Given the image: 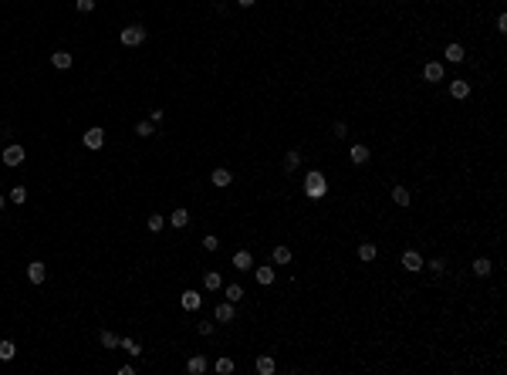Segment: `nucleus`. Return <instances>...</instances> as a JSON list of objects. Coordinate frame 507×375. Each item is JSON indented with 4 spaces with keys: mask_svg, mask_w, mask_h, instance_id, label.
<instances>
[{
    "mask_svg": "<svg viewBox=\"0 0 507 375\" xmlns=\"http://www.w3.org/2000/svg\"><path fill=\"white\" fill-rule=\"evenodd\" d=\"M328 193V179L321 169H311L308 176H304V196L308 200H321V196Z\"/></svg>",
    "mask_w": 507,
    "mask_h": 375,
    "instance_id": "1",
    "label": "nucleus"
},
{
    "mask_svg": "<svg viewBox=\"0 0 507 375\" xmlns=\"http://www.w3.org/2000/svg\"><path fill=\"white\" fill-rule=\"evenodd\" d=\"M146 41V27L142 24H129V27H122V44L125 47H139Z\"/></svg>",
    "mask_w": 507,
    "mask_h": 375,
    "instance_id": "2",
    "label": "nucleus"
},
{
    "mask_svg": "<svg viewBox=\"0 0 507 375\" xmlns=\"http://www.w3.org/2000/svg\"><path fill=\"white\" fill-rule=\"evenodd\" d=\"M0 159H4V166H11V169H14V166H21V162L27 159V152H24V146H7Z\"/></svg>",
    "mask_w": 507,
    "mask_h": 375,
    "instance_id": "3",
    "label": "nucleus"
},
{
    "mask_svg": "<svg viewBox=\"0 0 507 375\" xmlns=\"http://www.w3.org/2000/svg\"><path fill=\"white\" fill-rule=\"evenodd\" d=\"M81 142H85V149H101V146H105V129H98V125H91L88 132L81 136Z\"/></svg>",
    "mask_w": 507,
    "mask_h": 375,
    "instance_id": "4",
    "label": "nucleus"
},
{
    "mask_svg": "<svg viewBox=\"0 0 507 375\" xmlns=\"http://www.w3.org/2000/svg\"><path fill=\"white\" fill-rule=\"evenodd\" d=\"M44 277H47V267L41 261L27 264V281H31V284H44Z\"/></svg>",
    "mask_w": 507,
    "mask_h": 375,
    "instance_id": "5",
    "label": "nucleus"
},
{
    "mask_svg": "<svg viewBox=\"0 0 507 375\" xmlns=\"http://www.w3.org/2000/svg\"><path fill=\"white\" fill-rule=\"evenodd\" d=\"M403 267H406L409 274H419V271H423V257H419V250H406V254H403Z\"/></svg>",
    "mask_w": 507,
    "mask_h": 375,
    "instance_id": "6",
    "label": "nucleus"
},
{
    "mask_svg": "<svg viewBox=\"0 0 507 375\" xmlns=\"http://www.w3.org/2000/svg\"><path fill=\"white\" fill-rule=\"evenodd\" d=\"M349 159H352V166H365V162L372 159L369 146H352V149H349Z\"/></svg>",
    "mask_w": 507,
    "mask_h": 375,
    "instance_id": "7",
    "label": "nucleus"
},
{
    "mask_svg": "<svg viewBox=\"0 0 507 375\" xmlns=\"http://www.w3.org/2000/svg\"><path fill=\"white\" fill-rule=\"evenodd\" d=\"M423 78L433 81V85L443 81V65H439V61H426V65H423Z\"/></svg>",
    "mask_w": 507,
    "mask_h": 375,
    "instance_id": "8",
    "label": "nucleus"
},
{
    "mask_svg": "<svg viewBox=\"0 0 507 375\" xmlns=\"http://www.w3.org/2000/svg\"><path fill=\"white\" fill-rule=\"evenodd\" d=\"M206 368H210L206 355H190V362H186V372H190V375H203Z\"/></svg>",
    "mask_w": 507,
    "mask_h": 375,
    "instance_id": "9",
    "label": "nucleus"
},
{
    "mask_svg": "<svg viewBox=\"0 0 507 375\" xmlns=\"http://www.w3.org/2000/svg\"><path fill=\"white\" fill-rule=\"evenodd\" d=\"M210 182H213V186H220V190H223V186H230V182H234V172H230V169H223V166H220V169H213V172H210Z\"/></svg>",
    "mask_w": 507,
    "mask_h": 375,
    "instance_id": "10",
    "label": "nucleus"
},
{
    "mask_svg": "<svg viewBox=\"0 0 507 375\" xmlns=\"http://www.w3.org/2000/svg\"><path fill=\"white\" fill-rule=\"evenodd\" d=\"M234 267H237V271H250V267H254L250 250H237V254H234Z\"/></svg>",
    "mask_w": 507,
    "mask_h": 375,
    "instance_id": "11",
    "label": "nucleus"
},
{
    "mask_svg": "<svg viewBox=\"0 0 507 375\" xmlns=\"http://www.w3.org/2000/svg\"><path fill=\"white\" fill-rule=\"evenodd\" d=\"M203 287H206V291H220V287H223L220 271H206V274H203Z\"/></svg>",
    "mask_w": 507,
    "mask_h": 375,
    "instance_id": "12",
    "label": "nucleus"
},
{
    "mask_svg": "<svg viewBox=\"0 0 507 375\" xmlns=\"http://www.w3.org/2000/svg\"><path fill=\"white\" fill-rule=\"evenodd\" d=\"M71 61H75V57L68 54V51H54V54H51V65H54L58 71H68V68H71Z\"/></svg>",
    "mask_w": 507,
    "mask_h": 375,
    "instance_id": "13",
    "label": "nucleus"
},
{
    "mask_svg": "<svg viewBox=\"0 0 507 375\" xmlns=\"http://www.w3.org/2000/svg\"><path fill=\"white\" fill-rule=\"evenodd\" d=\"M180 304L186 307V311H196V307L203 304V297L196 294V291H183V297H180Z\"/></svg>",
    "mask_w": 507,
    "mask_h": 375,
    "instance_id": "14",
    "label": "nucleus"
},
{
    "mask_svg": "<svg viewBox=\"0 0 507 375\" xmlns=\"http://www.w3.org/2000/svg\"><path fill=\"white\" fill-rule=\"evenodd\" d=\"M270 257H274V264H291V247H284V243H277V247L270 250Z\"/></svg>",
    "mask_w": 507,
    "mask_h": 375,
    "instance_id": "15",
    "label": "nucleus"
},
{
    "mask_svg": "<svg viewBox=\"0 0 507 375\" xmlns=\"http://www.w3.org/2000/svg\"><path fill=\"white\" fill-rule=\"evenodd\" d=\"M450 95L453 98H467V95H470V81H463V78L450 81Z\"/></svg>",
    "mask_w": 507,
    "mask_h": 375,
    "instance_id": "16",
    "label": "nucleus"
},
{
    "mask_svg": "<svg viewBox=\"0 0 507 375\" xmlns=\"http://www.w3.org/2000/svg\"><path fill=\"white\" fill-rule=\"evenodd\" d=\"M443 54H446V61L460 65L463 57H467V51H463V44H446V51H443Z\"/></svg>",
    "mask_w": 507,
    "mask_h": 375,
    "instance_id": "17",
    "label": "nucleus"
},
{
    "mask_svg": "<svg viewBox=\"0 0 507 375\" xmlns=\"http://www.w3.org/2000/svg\"><path fill=\"white\" fill-rule=\"evenodd\" d=\"M409 200H413V193H409L406 186H392V203L396 206H409Z\"/></svg>",
    "mask_w": 507,
    "mask_h": 375,
    "instance_id": "18",
    "label": "nucleus"
},
{
    "mask_svg": "<svg viewBox=\"0 0 507 375\" xmlns=\"http://www.w3.org/2000/svg\"><path fill=\"white\" fill-rule=\"evenodd\" d=\"M169 223L183 230L186 223H190V210H183V206H180V210H173V213H169Z\"/></svg>",
    "mask_w": 507,
    "mask_h": 375,
    "instance_id": "19",
    "label": "nucleus"
},
{
    "mask_svg": "<svg viewBox=\"0 0 507 375\" xmlns=\"http://www.w3.org/2000/svg\"><path fill=\"white\" fill-rule=\"evenodd\" d=\"M298 166H301V152H294V149H291V152L284 156V172L291 176V172H298Z\"/></svg>",
    "mask_w": 507,
    "mask_h": 375,
    "instance_id": "20",
    "label": "nucleus"
},
{
    "mask_svg": "<svg viewBox=\"0 0 507 375\" xmlns=\"http://www.w3.org/2000/svg\"><path fill=\"white\" fill-rule=\"evenodd\" d=\"M98 341L105 345V348H108V352H112V348H119V335H115V331H108V328H101Z\"/></svg>",
    "mask_w": 507,
    "mask_h": 375,
    "instance_id": "21",
    "label": "nucleus"
},
{
    "mask_svg": "<svg viewBox=\"0 0 507 375\" xmlns=\"http://www.w3.org/2000/svg\"><path fill=\"white\" fill-rule=\"evenodd\" d=\"M490 271H494V264L487 261V257H477V261H473V274H477V277H487Z\"/></svg>",
    "mask_w": 507,
    "mask_h": 375,
    "instance_id": "22",
    "label": "nucleus"
},
{
    "mask_svg": "<svg viewBox=\"0 0 507 375\" xmlns=\"http://www.w3.org/2000/svg\"><path fill=\"white\" fill-rule=\"evenodd\" d=\"M216 321H234V304L230 301H223V304H216Z\"/></svg>",
    "mask_w": 507,
    "mask_h": 375,
    "instance_id": "23",
    "label": "nucleus"
},
{
    "mask_svg": "<svg viewBox=\"0 0 507 375\" xmlns=\"http://www.w3.org/2000/svg\"><path fill=\"white\" fill-rule=\"evenodd\" d=\"M223 294H227V301H230V304H237V301H244V287H240V284H227Z\"/></svg>",
    "mask_w": 507,
    "mask_h": 375,
    "instance_id": "24",
    "label": "nucleus"
},
{
    "mask_svg": "<svg viewBox=\"0 0 507 375\" xmlns=\"http://www.w3.org/2000/svg\"><path fill=\"white\" fill-rule=\"evenodd\" d=\"M274 368H277V365H274V358H270V355H260V358H257V372H260V375H270Z\"/></svg>",
    "mask_w": 507,
    "mask_h": 375,
    "instance_id": "25",
    "label": "nucleus"
},
{
    "mask_svg": "<svg viewBox=\"0 0 507 375\" xmlns=\"http://www.w3.org/2000/svg\"><path fill=\"white\" fill-rule=\"evenodd\" d=\"M119 348H125L129 355H139V352H142V345H139L135 338H119Z\"/></svg>",
    "mask_w": 507,
    "mask_h": 375,
    "instance_id": "26",
    "label": "nucleus"
},
{
    "mask_svg": "<svg viewBox=\"0 0 507 375\" xmlns=\"http://www.w3.org/2000/svg\"><path fill=\"white\" fill-rule=\"evenodd\" d=\"M254 277H257V284H274V271H270V264H267V267H257Z\"/></svg>",
    "mask_w": 507,
    "mask_h": 375,
    "instance_id": "27",
    "label": "nucleus"
},
{
    "mask_svg": "<svg viewBox=\"0 0 507 375\" xmlns=\"http://www.w3.org/2000/svg\"><path fill=\"white\" fill-rule=\"evenodd\" d=\"M11 203H17V206L27 203V186H14L11 190Z\"/></svg>",
    "mask_w": 507,
    "mask_h": 375,
    "instance_id": "28",
    "label": "nucleus"
},
{
    "mask_svg": "<svg viewBox=\"0 0 507 375\" xmlns=\"http://www.w3.org/2000/svg\"><path fill=\"white\" fill-rule=\"evenodd\" d=\"M14 355H17V348H14V341H0V362H11Z\"/></svg>",
    "mask_w": 507,
    "mask_h": 375,
    "instance_id": "29",
    "label": "nucleus"
},
{
    "mask_svg": "<svg viewBox=\"0 0 507 375\" xmlns=\"http://www.w3.org/2000/svg\"><path fill=\"white\" fill-rule=\"evenodd\" d=\"M375 254H379V247H375V243H362V247H359V257H362V261H375Z\"/></svg>",
    "mask_w": 507,
    "mask_h": 375,
    "instance_id": "30",
    "label": "nucleus"
},
{
    "mask_svg": "<svg viewBox=\"0 0 507 375\" xmlns=\"http://www.w3.org/2000/svg\"><path fill=\"white\" fill-rule=\"evenodd\" d=\"M216 372L230 375V372H234V358H227V355H223V358H216Z\"/></svg>",
    "mask_w": 507,
    "mask_h": 375,
    "instance_id": "31",
    "label": "nucleus"
},
{
    "mask_svg": "<svg viewBox=\"0 0 507 375\" xmlns=\"http://www.w3.org/2000/svg\"><path fill=\"white\" fill-rule=\"evenodd\" d=\"M135 136L149 139V136H152V122H139V125H135Z\"/></svg>",
    "mask_w": 507,
    "mask_h": 375,
    "instance_id": "32",
    "label": "nucleus"
},
{
    "mask_svg": "<svg viewBox=\"0 0 507 375\" xmlns=\"http://www.w3.org/2000/svg\"><path fill=\"white\" fill-rule=\"evenodd\" d=\"M162 223H166V216H159V213L149 216V230H152V233H159V230H162Z\"/></svg>",
    "mask_w": 507,
    "mask_h": 375,
    "instance_id": "33",
    "label": "nucleus"
},
{
    "mask_svg": "<svg viewBox=\"0 0 507 375\" xmlns=\"http://www.w3.org/2000/svg\"><path fill=\"white\" fill-rule=\"evenodd\" d=\"M331 136H335V139H345V136H349V125H345V122H335V125H331Z\"/></svg>",
    "mask_w": 507,
    "mask_h": 375,
    "instance_id": "34",
    "label": "nucleus"
},
{
    "mask_svg": "<svg viewBox=\"0 0 507 375\" xmlns=\"http://www.w3.org/2000/svg\"><path fill=\"white\" fill-rule=\"evenodd\" d=\"M203 250H210V254L220 250V240H216V237H203Z\"/></svg>",
    "mask_w": 507,
    "mask_h": 375,
    "instance_id": "35",
    "label": "nucleus"
},
{
    "mask_svg": "<svg viewBox=\"0 0 507 375\" xmlns=\"http://www.w3.org/2000/svg\"><path fill=\"white\" fill-rule=\"evenodd\" d=\"M75 7H78L81 14H88V11H95V0H75Z\"/></svg>",
    "mask_w": 507,
    "mask_h": 375,
    "instance_id": "36",
    "label": "nucleus"
},
{
    "mask_svg": "<svg viewBox=\"0 0 507 375\" xmlns=\"http://www.w3.org/2000/svg\"><path fill=\"white\" fill-rule=\"evenodd\" d=\"M429 271H433V274H443V271H446V261H443V257H436V261L429 264Z\"/></svg>",
    "mask_w": 507,
    "mask_h": 375,
    "instance_id": "37",
    "label": "nucleus"
},
{
    "mask_svg": "<svg viewBox=\"0 0 507 375\" xmlns=\"http://www.w3.org/2000/svg\"><path fill=\"white\" fill-rule=\"evenodd\" d=\"M497 31H500V34L507 31V14H497Z\"/></svg>",
    "mask_w": 507,
    "mask_h": 375,
    "instance_id": "38",
    "label": "nucleus"
},
{
    "mask_svg": "<svg viewBox=\"0 0 507 375\" xmlns=\"http://www.w3.org/2000/svg\"><path fill=\"white\" fill-rule=\"evenodd\" d=\"M200 335H213V321H200Z\"/></svg>",
    "mask_w": 507,
    "mask_h": 375,
    "instance_id": "39",
    "label": "nucleus"
},
{
    "mask_svg": "<svg viewBox=\"0 0 507 375\" xmlns=\"http://www.w3.org/2000/svg\"><path fill=\"white\" fill-rule=\"evenodd\" d=\"M237 4H240V7H250V4H254V0H237Z\"/></svg>",
    "mask_w": 507,
    "mask_h": 375,
    "instance_id": "40",
    "label": "nucleus"
},
{
    "mask_svg": "<svg viewBox=\"0 0 507 375\" xmlns=\"http://www.w3.org/2000/svg\"><path fill=\"white\" fill-rule=\"evenodd\" d=\"M0 210H4V196H0Z\"/></svg>",
    "mask_w": 507,
    "mask_h": 375,
    "instance_id": "41",
    "label": "nucleus"
}]
</instances>
